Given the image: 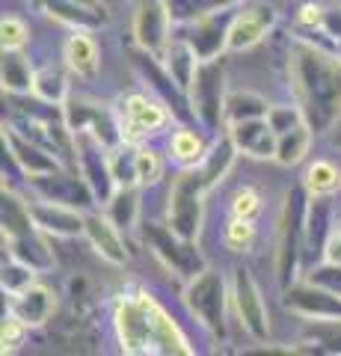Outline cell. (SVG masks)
Listing matches in <instances>:
<instances>
[{
  "instance_id": "obj_1",
  "label": "cell",
  "mask_w": 341,
  "mask_h": 356,
  "mask_svg": "<svg viewBox=\"0 0 341 356\" xmlns=\"http://www.w3.org/2000/svg\"><path fill=\"white\" fill-rule=\"evenodd\" d=\"M291 83L306 122L324 134L341 116V60L329 57L312 42L291 44Z\"/></svg>"
},
{
  "instance_id": "obj_12",
  "label": "cell",
  "mask_w": 341,
  "mask_h": 356,
  "mask_svg": "<svg viewBox=\"0 0 341 356\" xmlns=\"http://www.w3.org/2000/svg\"><path fill=\"white\" fill-rule=\"evenodd\" d=\"M232 297L240 315V324L256 341H267L270 336V318H267V306H264V297L258 291L256 280L247 267H238L235 280H232Z\"/></svg>"
},
{
  "instance_id": "obj_25",
  "label": "cell",
  "mask_w": 341,
  "mask_h": 356,
  "mask_svg": "<svg viewBox=\"0 0 341 356\" xmlns=\"http://www.w3.org/2000/svg\"><path fill=\"white\" fill-rule=\"evenodd\" d=\"M333 205L326 196H312L309 199V211H306V243L303 247L309 252H321L326 250V241L333 238Z\"/></svg>"
},
{
  "instance_id": "obj_16",
  "label": "cell",
  "mask_w": 341,
  "mask_h": 356,
  "mask_svg": "<svg viewBox=\"0 0 341 356\" xmlns=\"http://www.w3.org/2000/svg\"><path fill=\"white\" fill-rule=\"evenodd\" d=\"M276 24V9L267 3H249L238 9L228 27V51H249Z\"/></svg>"
},
{
  "instance_id": "obj_53",
  "label": "cell",
  "mask_w": 341,
  "mask_h": 356,
  "mask_svg": "<svg viewBox=\"0 0 341 356\" xmlns=\"http://www.w3.org/2000/svg\"><path fill=\"white\" fill-rule=\"evenodd\" d=\"M338 57H341V39H338Z\"/></svg>"
},
{
  "instance_id": "obj_52",
  "label": "cell",
  "mask_w": 341,
  "mask_h": 356,
  "mask_svg": "<svg viewBox=\"0 0 341 356\" xmlns=\"http://www.w3.org/2000/svg\"><path fill=\"white\" fill-rule=\"evenodd\" d=\"M335 232H338V235H341V222H338V226H335Z\"/></svg>"
},
{
  "instance_id": "obj_40",
  "label": "cell",
  "mask_w": 341,
  "mask_h": 356,
  "mask_svg": "<svg viewBox=\"0 0 341 356\" xmlns=\"http://www.w3.org/2000/svg\"><path fill=\"white\" fill-rule=\"evenodd\" d=\"M33 282H36V267H30L24 261L13 259L9 264H3V273H0V285H3V291L9 297L21 294L24 288H30Z\"/></svg>"
},
{
  "instance_id": "obj_45",
  "label": "cell",
  "mask_w": 341,
  "mask_h": 356,
  "mask_svg": "<svg viewBox=\"0 0 341 356\" xmlns=\"http://www.w3.org/2000/svg\"><path fill=\"white\" fill-rule=\"evenodd\" d=\"M27 324L21 321L18 315H9L3 318V353H13V350H18L21 344H24V339H27Z\"/></svg>"
},
{
  "instance_id": "obj_10",
  "label": "cell",
  "mask_w": 341,
  "mask_h": 356,
  "mask_svg": "<svg viewBox=\"0 0 341 356\" xmlns=\"http://www.w3.org/2000/svg\"><path fill=\"white\" fill-rule=\"evenodd\" d=\"M74 152H78V161H81V172L83 178L90 181L95 199L101 202H110L119 187L113 181V172H110V149L104 146L101 140H95L92 134H74Z\"/></svg>"
},
{
  "instance_id": "obj_47",
  "label": "cell",
  "mask_w": 341,
  "mask_h": 356,
  "mask_svg": "<svg viewBox=\"0 0 341 356\" xmlns=\"http://www.w3.org/2000/svg\"><path fill=\"white\" fill-rule=\"evenodd\" d=\"M312 280L341 294V264H326V267H321V270L312 273Z\"/></svg>"
},
{
  "instance_id": "obj_28",
  "label": "cell",
  "mask_w": 341,
  "mask_h": 356,
  "mask_svg": "<svg viewBox=\"0 0 341 356\" xmlns=\"http://www.w3.org/2000/svg\"><path fill=\"white\" fill-rule=\"evenodd\" d=\"M235 154H238V146L232 143V137H219L214 146L208 149V154L199 163V172L205 178L208 191H211L217 181H223V178H226V172L232 170V163H235Z\"/></svg>"
},
{
  "instance_id": "obj_14",
  "label": "cell",
  "mask_w": 341,
  "mask_h": 356,
  "mask_svg": "<svg viewBox=\"0 0 341 356\" xmlns=\"http://www.w3.org/2000/svg\"><path fill=\"white\" fill-rule=\"evenodd\" d=\"M134 63H137V69L142 72V77L151 83V89L163 98V104H167L175 116H181V119L196 116L193 107H190V95L175 83V77L167 72L163 60H155V54L151 51H140V54H134Z\"/></svg>"
},
{
  "instance_id": "obj_48",
  "label": "cell",
  "mask_w": 341,
  "mask_h": 356,
  "mask_svg": "<svg viewBox=\"0 0 341 356\" xmlns=\"http://www.w3.org/2000/svg\"><path fill=\"white\" fill-rule=\"evenodd\" d=\"M321 30L335 42L341 39V9H324L321 13Z\"/></svg>"
},
{
  "instance_id": "obj_13",
  "label": "cell",
  "mask_w": 341,
  "mask_h": 356,
  "mask_svg": "<svg viewBox=\"0 0 341 356\" xmlns=\"http://www.w3.org/2000/svg\"><path fill=\"white\" fill-rule=\"evenodd\" d=\"M30 184L36 187V193L42 199H51V202H60V205H72V208H90L92 199H95L92 187L83 178V172L63 170V166L48 172V175L30 178Z\"/></svg>"
},
{
  "instance_id": "obj_35",
  "label": "cell",
  "mask_w": 341,
  "mask_h": 356,
  "mask_svg": "<svg viewBox=\"0 0 341 356\" xmlns=\"http://www.w3.org/2000/svg\"><path fill=\"white\" fill-rule=\"evenodd\" d=\"M110 211L107 217L116 222L119 229H128L137 222V211H140V199H137V191L134 187H119V191L110 196Z\"/></svg>"
},
{
  "instance_id": "obj_7",
  "label": "cell",
  "mask_w": 341,
  "mask_h": 356,
  "mask_svg": "<svg viewBox=\"0 0 341 356\" xmlns=\"http://www.w3.org/2000/svg\"><path fill=\"white\" fill-rule=\"evenodd\" d=\"M142 235H146V243L155 250L158 259L184 280H193L205 270V259L196 250V241H187L178 232H172L169 226H158V222H149Z\"/></svg>"
},
{
  "instance_id": "obj_50",
  "label": "cell",
  "mask_w": 341,
  "mask_h": 356,
  "mask_svg": "<svg viewBox=\"0 0 341 356\" xmlns=\"http://www.w3.org/2000/svg\"><path fill=\"white\" fill-rule=\"evenodd\" d=\"M329 140H333V146H335V149H341V116L335 119V125L329 128Z\"/></svg>"
},
{
  "instance_id": "obj_30",
  "label": "cell",
  "mask_w": 341,
  "mask_h": 356,
  "mask_svg": "<svg viewBox=\"0 0 341 356\" xmlns=\"http://www.w3.org/2000/svg\"><path fill=\"white\" fill-rule=\"evenodd\" d=\"M312 137L315 131L309 128V122H303V125H297L291 131L279 134V143H276V163L282 166H297L306 154H309V146H312Z\"/></svg>"
},
{
  "instance_id": "obj_22",
  "label": "cell",
  "mask_w": 341,
  "mask_h": 356,
  "mask_svg": "<svg viewBox=\"0 0 341 356\" xmlns=\"http://www.w3.org/2000/svg\"><path fill=\"white\" fill-rule=\"evenodd\" d=\"M9 312L18 315L27 327H42V324H48L53 318V312H57V294H53L48 285L33 282L30 288H24L21 294L13 297V309Z\"/></svg>"
},
{
  "instance_id": "obj_29",
  "label": "cell",
  "mask_w": 341,
  "mask_h": 356,
  "mask_svg": "<svg viewBox=\"0 0 341 356\" xmlns=\"http://www.w3.org/2000/svg\"><path fill=\"white\" fill-rule=\"evenodd\" d=\"M0 81H3V89L13 95H24L33 92V74L27 57L21 51H3V63H0Z\"/></svg>"
},
{
  "instance_id": "obj_24",
  "label": "cell",
  "mask_w": 341,
  "mask_h": 356,
  "mask_svg": "<svg viewBox=\"0 0 341 356\" xmlns=\"http://www.w3.org/2000/svg\"><path fill=\"white\" fill-rule=\"evenodd\" d=\"M36 6L45 15H51L60 24H69L74 30H98L107 24V13L101 9H90L83 3H74V0H36Z\"/></svg>"
},
{
  "instance_id": "obj_11",
  "label": "cell",
  "mask_w": 341,
  "mask_h": 356,
  "mask_svg": "<svg viewBox=\"0 0 341 356\" xmlns=\"http://www.w3.org/2000/svg\"><path fill=\"white\" fill-rule=\"evenodd\" d=\"M285 309L306 321H333L341 318V294L321 282H297L285 288Z\"/></svg>"
},
{
  "instance_id": "obj_6",
  "label": "cell",
  "mask_w": 341,
  "mask_h": 356,
  "mask_svg": "<svg viewBox=\"0 0 341 356\" xmlns=\"http://www.w3.org/2000/svg\"><path fill=\"white\" fill-rule=\"evenodd\" d=\"M190 107L196 119L202 122L208 131H217L219 122L226 119V72L223 63L217 60H202L199 69H196V77L190 89Z\"/></svg>"
},
{
  "instance_id": "obj_17",
  "label": "cell",
  "mask_w": 341,
  "mask_h": 356,
  "mask_svg": "<svg viewBox=\"0 0 341 356\" xmlns=\"http://www.w3.org/2000/svg\"><path fill=\"white\" fill-rule=\"evenodd\" d=\"M232 18H235V13H232V6H228V9H219V13L190 21V30H187L184 39L199 54V60H217L219 51H228V27H232Z\"/></svg>"
},
{
  "instance_id": "obj_34",
  "label": "cell",
  "mask_w": 341,
  "mask_h": 356,
  "mask_svg": "<svg viewBox=\"0 0 341 356\" xmlns=\"http://www.w3.org/2000/svg\"><path fill=\"white\" fill-rule=\"evenodd\" d=\"M267 113H270V104L256 92H228L226 95V119L228 122L261 119Z\"/></svg>"
},
{
  "instance_id": "obj_42",
  "label": "cell",
  "mask_w": 341,
  "mask_h": 356,
  "mask_svg": "<svg viewBox=\"0 0 341 356\" xmlns=\"http://www.w3.org/2000/svg\"><path fill=\"white\" fill-rule=\"evenodd\" d=\"M27 36H30V30H27V24L21 18H15V15L3 18V24H0L3 51H21V48H24V42H27Z\"/></svg>"
},
{
  "instance_id": "obj_33",
  "label": "cell",
  "mask_w": 341,
  "mask_h": 356,
  "mask_svg": "<svg viewBox=\"0 0 341 356\" xmlns=\"http://www.w3.org/2000/svg\"><path fill=\"white\" fill-rule=\"evenodd\" d=\"M110 172H113L116 187H137L140 172H137V149L128 143L110 149Z\"/></svg>"
},
{
  "instance_id": "obj_41",
  "label": "cell",
  "mask_w": 341,
  "mask_h": 356,
  "mask_svg": "<svg viewBox=\"0 0 341 356\" xmlns=\"http://www.w3.org/2000/svg\"><path fill=\"white\" fill-rule=\"evenodd\" d=\"M226 247L232 252H244L252 247V241H256V226H252V220H244V217H235L232 222L226 226Z\"/></svg>"
},
{
  "instance_id": "obj_21",
  "label": "cell",
  "mask_w": 341,
  "mask_h": 356,
  "mask_svg": "<svg viewBox=\"0 0 341 356\" xmlns=\"http://www.w3.org/2000/svg\"><path fill=\"white\" fill-rule=\"evenodd\" d=\"M83 235L86 241L92 243V250L101 255L104 261L122 267L128 261V250H125V241L119 235V226L110 217L101 214H86L83 217Z\"/></svg>"
},
{
  "instance_id": "obj_26",
  "label": "cell",
  "mask_w": 341,
  "mask_h": 356,
  "mask_svg": "<svg viewBox=\"0 0 341 356\" xmlns=\"http://www.w3.org/2000/svg\"><path fill=\"white\" fill-rule=\"evenodd\" d=\"M65 63H69V69L74 74L86 77V81L98 74V65H101V60H98V48L83 30H74L69 36V42H65Z\"/></svg>"
},
{
  "instance_id": "obj_9",
  "label": "cell",
  "mask_w": 341,
  "mask_h": 356,
  "mask_svg": "<svg viewBox=\"0 0 341 356\" xmlns=\"http://www.w3.org/2000/svg\"><path fill=\"white\" fill-rule=\"evenodd\" d=\"M24 137H30L33 143H39L42 149H48L51 154H57V158H63L65 163H72V128L65 125V116L63 119H53L51 110H42V113H36V110H18L15 116V125Z\"/></svg>"
},
{
  "instance_id": "obj_3",
  "label": "cell",
  "mask_w": 341,
  "mask_h": 356,
  "mask_svg": "<svg viewBox=\"0 0 341 356\" xmlns=\"http://www.w3.org/2000/svg\"><path fill=\"white\" fill-rule=\"evenodd\" d=\"M306 211H309V202L300 187H294L285 196V208L279 217V241H276V273H279V285L288 288L297 264H300L303 255V243H306Z\"/></svg>"
},
{
  "instance_id": "obj_44",
  "label": "cell",
  "mask_w": 341,
  "mask_h": 356,
  "mask_svg": "<svg viewBox=\"0 0 341 356\" xmlns=\"http://www.w3.org/2000/svg\"><path fill=\"white\" fill-rule=\"evenodd\" d=\"M137 172H140V184H155L163 175V161L158 158V152L137 149Z\"/></svg>"
},
{
  "instance_id": "obj_20",
  "label": "cell",
  "mask_w": 341,
  "mask_h": 356,
  "mask_svg": "<svg viewBox=\"0 0 341 356\" xmlns=\"http://www.w3.org/2000/svg\"><path fill=\"white\" fill-rule=\"evenodd\" d=\"M30 214H33L36 229L48 232L53 238L83 235V217L78 214V208H72V205H60V202H51V199H42V202H30Z\"/></svg>"
},
{
  "instance_id": "obj_36",
  "label": "cell",
  "mask_w": 341,
  "mask_h": 356,
  "mask_svg": "<svg viewBox=\"0 0 341 356\" xmlns=\"http://www.w3.org/2000/svg\"><path fill=\"white\" fill-rule=\"evenodd\" d=\"M169 149H172V158L178 161V163H184V166L202 163V158L208 154V146L202 143V137L196 131H190V128H184V131L175 134Z\"/></svg>"
},
{
  "instance_id": "obj_18",
  "label": "cell",
  "mask_w": 341,
  "mask_h": 356,
  "mask_svg": "<svg viewBox=\"0 0 341 356\" xmlns=\"http://www.w3.org/2000/svg\"><path fill=\"white\" fill-rule=\"evenodd\" d=\"M3 152L13 158L21 170L30 178L36 175H48L53 170H60V158L51 154L48 149H42L39 143H33L30 137H24L18 128H6L3 131Z\"/></svg>"
},
{
  "instance_id": "obj_23",
  "label": "cell",
  "mask_w": 341,
  "mask_h": 356,
  "mask_svg": "<svg viewBox=\"0 0 341 356\" xmlns=\"http://www.w3.org/2000/svg\"><path fill=\"white\" fill-rule=\"evenodd\" d=\"M125 122H122V131L128 128L134 137H146V134H158L163 125H167L169 113L163 110L158 102H151L149 95H128L125 102Z\"/></svg>"
},
{
  "instance_id": "obj_2",
  "label": "cell",
  "mask_w": 341,
  "mask_h": 356,
  "mask_svg": "<svg viewBox=\"0 0 341 356\" xmlns=\"http://www.w3.org/2000/svg\"><path fill=\"white\" fill-rule=\"evenodd\" d=\"M125 353H193L175 321L149 294H122L113 312Z\"/></svg>"
},
{
  "instance_id": "obj_43",
  "label": "cell",
  "mask_w": 341,
  "mask_h": 356,
  "mask_svg": "<svg viewBox=\"0 0 341 356\" xmlns=\"http://www.w3.org/2000/svg\"><path fill=\"white\" fill-rule=\"evenodd\" d=\"M267 122H270V128L276 134H285V131H291L297 125H303L306 116H303L300 104H297V107H270Z\"/></svg>"
},
{
  "instance_id": "obj_38",
  "label": "cell",
  "mask_w": 341,
  "mask_h": 356,
  "mask_svg": "<svg viewBox=\"0 0 341 356\" xmlns=\"http://www.w3.org/2000/svg\"><path fill=\"white\" fill-rule=\"evenodd\" d=\"M306 341L317 344V350L324 353H341V318L312 321V327L306 330Z\"/></svg>"
},
{
  "instance_id": "obj_27",
  "label": "cell",
  "mask_w": 341,
  "mask_h": 356,
  "mask_svg": "<svg viewBox=\"0 0 341 356\" xmlns=\"http://www.w3.org/2000/svg\"><path fill=\"white\" fill-rule=\"evenodd\" d=\"M199 63H202L199 54L190 48V42H187V39L172 42V44H167V51H163V65H167V72L175 77V83H178L184 92L190 89Z\"/></svg>"
},
{
  "instance_id": "obj_5",
  "label": "cell",
  "mask_w": 341,
  "mask_h": 356,
  "mask_svg": "<svg viewBox=\"0 0 341 356\" xmlns=\"http://www.w3.org/2000/svg\"><path fill=\"white\" fill-rule=\"evenodd\" d=\"M184 300L190 312L199 318V324L214 339H226V282L214 270H205L193 280H187Z\"/></svg>"
},
{
  "instance_id": "obj_37",
  "label": "cell",
  "mask_w": 341,
  "mask_h": 356,
  "mask_svg": "<svg viewBox=\"0 0 341 356\" xmlns=\"http://www.w3.org/2000/svg\"><path fill=\"white\" fill-rule=\"evenodd\" d=\"M341 184V172L335 163L329 161H315L306 172V187H309L312 196H329Z\"/></svg>"
},
{
  "instance_id": "obj_19",
  "label": "cell",
  "mask_w": 341,
  "mask_h": 356,
  "mask_svg": "<svg viewBox=\"0 0 341 356\" xmlns=\"http://www.w3.org/2000/svg\"><path fill=\"white\" fill-rule=\"evenodd\" d=\"M228 137H232L238 152H244V154H249V158H256V161L276 158L279 134L270 128L267 116L247 119V122H232V131H228Z\"/></svg>"
},
{
  "instance_id": "obj_46",
  "label": "cell",
  "mask_w": 341,
  "mask_h": 356,
  "mask_svg": "<svg viewBox=\"0 0 341 356\" xmlns=\"http://www.w3.org/2000/svg\"><path fill=\"white\" fill-rule=\"evenodd\" d=\"M258 211H261V196H258V191H252V187H244V191L235 193V199H232V214H235V217L256 220Z\"/></svg>"
},
{
  "instance_id": "obj_51",
  "label": "cell",
  "mask_w": 341,
  "mask_h": 356,
  "mask_svg": "<svg viewBox=\"0 0 341 356\" xmlns=\"http://www.w3.org/2000/svg\"><path fill=\"white\" fill-rule=\"evenodd\" d=\"M74 3H83V6H90V9H101V13H107L104 0H74Z\"/></svg>"
},
{
  "instance_id": "obj_15",
  "label": "cell",
  "mask_w": 341,
  "mask_h": 356,
  "mask_svg": "<svg viewBox=\"0 0 341 356\" xmlns=\"http://www.w3.org/2000/svg\"><path fill=\"white\" fill-rule=\"evenodd\" d=\"M169 6L167 0H140L134 15V39L142 51L163 54L169 44Z\"/></svg>"
},
{
  "instance_id": "obj_4",
  "label": "cell",
  "mask_w": 341,
  "mask_h": 356,
  "mask_svg": "<svg viewBox=\"0 0 341 356\" xmlns=\"http://www.w3.org/2000/svg\"><path fill=\"white\" fill-rule=\"evenodd\" d=\"M205 178L199 170H187L175 178L169 191V229L181 238L196 241L202 232V196H205Z\"/></svg>"
},
{
  "instance_id": "obj_31",
  "label": "cell",
  "mask_w": 341,
  "mask_h": 356,
  "mask_svg": "<svg viewBox=\"0 0 341 356\" xmlns=\"http://www.w3.org/2000/svg\"><path fill=\"white\" fill-rule=\"evenodd\" d=\"M0 217H3V235L6 238H21V235L36 232V222H33V214H30V202H21L18 196L6 193V187H3Z\"/></svg>"
},
{
  "instance_id": "obj_8",
  "label": "cell",
  "mask_w": 341,
  "mask_h": 356,
  "mask_svg": "<svg viewBox=\"0 0 341 356\" xmlns=\"http://www.w3.org/2000/svg\"><path fill=\"white\" fill-rule=\"evenodd\" d=\"M63 116H65V125L72 128V134L86 131V134H92L95 140H101L107 149H113V146H119V143L125 140V131L116 122L113 110L98 107L92 102H83V98H69Z\"/></svg>"
},
{
  "instance_id": "obj_39",
  "label": "cell",
  "mask_w": 341,
  "mask_h": 356,
  "mask_svg": "<svg viewBox=\"0 0 341 356\" xmlns=\"http://www.w3.org/2000/svg\"><path fill=\"white\" fill-rule=\"evenodd\" d=\"M33 95L42 104H63L65 102V77L57 69H42L33 81Z\"/></svg>"
},
{
  "instance_id": "obj_32",
  "label": "cell",
  "mask_w": 341,
  "mask_h": 356,
  "mask_svg": "<svg viewBox=\"0 0 341 356\" xmlns=\"http://www.w3.org/2000/svg\"><path fill=\"white\" fill-rule=\"evenodd\" d=\"M9 255L18 261H24L30 267H36V270H45V267L53 264V255L48 250V243L42 241L36 232H30V235H21V238H9Z\"/></svg>"
},
{
  "instance_id": "obj_49",
  "label": "cell",
  "mask_w": 341,
  "mask_h": 356,
  "mask_svg": "<svg viewBox=\"0 0 341 356\" xmlns=\"http://www.w3.org/2000/svg\"><path fill=\"white\" fill-rule=\"evenodd\" d=\"M324 261H326V264H341V235H338V232H333V238L326 241Z\"/></svg>"
}]
</instances>
